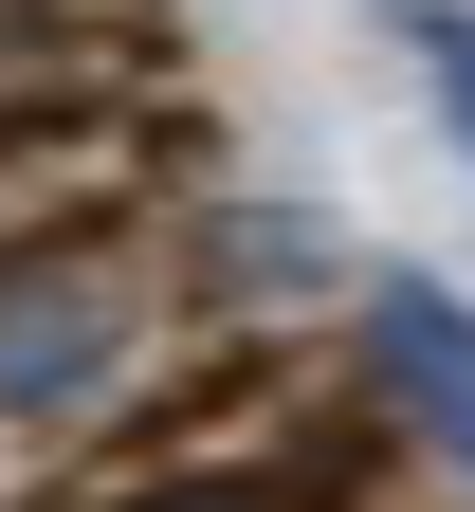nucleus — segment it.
<instances>
[{
  "instance_id": "1",
  "label": "nucleus",
  "mask_w": 475,
  "mask_h": 512,
  "mask_svg": "<svg viewBox=\"0 0 475 512\" xmlns=\"http://www.w3.org/2000/svg\"><path fill=\"white\" fill-rule=\"evenodd\" d=\"M147 384V293L128 256H74V238H0V421L19 439H74Z\"/></svg>"
},
{
  "instance_id": "2",
  "label": "nucleus",
  "mask_w": 475,
  "mask_h": 512,
  "mask_svg": "<svg viewBox=\"0 0 475 512\" xmlns=\"http://www.w3.org/2000/svg\"><path fill=\"white\" fill-rule=\"evenodd\" d=\"M165 92V19L147 0H0V147Z\"/></svg>"
},
{
  "instance_id": "3",
  "label": "nucleus",
  "mask_w": 475,
  "mask_h": 512,
  "mask_svg": "<svg viewBox=\"0 0 475 512\" xmlns=\"http://www.w3.org/2000/svg\"><path fill=\"white\" fill-rule=\"evenodd\" d=\"M366 403L421 439L439 476H475V293H439V275H366Z\"/></svg>"
},
{
  "instance_id": "4",
  "label": "nucleus",
  "mask_w": 475,
  "mask_h": 512,
  "mask_svg": "<svg viewBox=\"0 0 475 512\" xmlns=\"http://www.w3.org/2000/svg\"><path fill=\"white\" fill-rule=\"evenodd\" d=\"M110 512H348V494L293 476V458H165V476H128Z\"/></svg>"
},
{
  "instance_id": "5",
  "label": "nucleus",
  "mask_w": 475,
  "mask_h": 512,
  "mask_svg": "<svg viewBox=\"0 0 475 512\" xmlns=\"http://www.w3.org/2000/svg\"><path fill=\"white\" fill-rule=\"evenodd\" d=\"M421 92L457 128V165H475V19H457V0H421Z\"/></svg>"
},
{
  "instance_id": "6",
  "label": "nucleus",
  "mask_w": 475,
  "mask_h": 512,
  "mask_svg": "<svg viewBox=\"0 0 475 512\" xmlns=\"http://www.w3.org/2000/svg\"><path fill=\"white\" fill-rule=\"evenodd\" d=\"M402 19H421V0H402Z\"/></svg>"
}]
</instances>
